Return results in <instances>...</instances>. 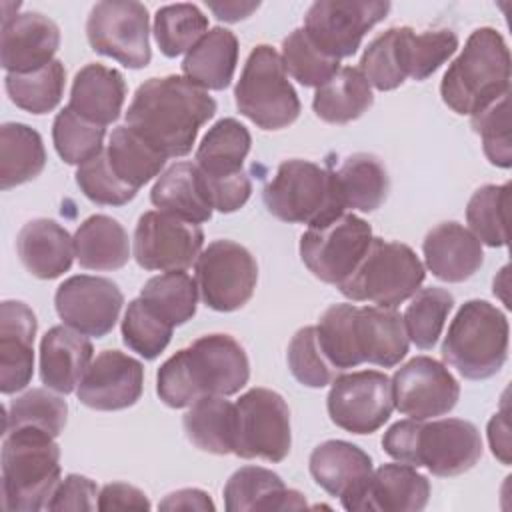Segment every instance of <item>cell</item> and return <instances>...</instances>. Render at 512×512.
I'll list each match as a JSON object with an SVG mask.
<instances>
[{"label":"cell","mask_w":512,"mask_h":512,"mask_svg":"<svg viewBox=\"0 0 512 512\" xmlns=\"http://www.w3.org/2000/svg\"><path fill=\"white\" fill-rule=\"evenodd\" d=\"M216 114V100L186 76L150 78L126 110V126L164 158L186 156L198 130Z\"/></svg>","instance_id":"6da1fadb"},{"label":"cell","mask_w":512,"mask_h":512,"mask_svg":"<svg viewBox=\"0 0 512 512\" xmlns=\"http://www.w3.org/2000/svg\"><path fill=\"white\" fill-rule=\"evenodd\" d=\"M250 378V362L230 334H206L172 354L156 374V394L170 408H188L204 396H232Z\"/></svg>","instance_id":"7a4b0ae2"},{"label":"cell","mask_w":512,"mask_h":512,"mask_svg":"<svg viewBox=\"0 0 512 512\" xmlns=\"http://www.w3.org/2000/svg\"><path fill=\"white\" fill-rule=\"evenodd\" d=\"M382 448L396 462L424 466L440 478L460 476L482 458L478 428L460 418L394 422L382 436Z\"/></svg>","instance_id":"3957f363"},{"label":"cell","mask_w":512,"mask_h":512,"mask_svg":"<svg viewBox=\"0 0 512 512\" xmlns=\"http://www.w3.org/2000/svg\"><path fill=\"white\" fill-rule=\"evenodd\" d=\"M510 88V50L502 34L490 26L474 30L460 56L448 66L440 94L456 114L474 116Z\"/></svg>","instance_id":"277c9868"},{"label":"cell","mask_w":512,"mask_h":512,"mask_svg":"<svg viewBox=\"0 0 512 512\" xmlns=\"http://www.w3.org/2000/svg\"><path fill=\"white\" fill-rule=\"evenodd\" d=\"M60 484V448L54 436L18 428L4 432L2 442V508L38 512L48 506Z\"/></svg>","instance_id":"5b68a950"},{"label":"cell","mask_w":512,"mask_h":512,"mask_svg":"<svg viewBox=\"0 0 512 512\" xmlns=\"http://www.w3.org/2000/svg\"><path fill=\"white\" fill-rule=\"evenodd\" d=\"M508 340L506 316L486 300H468L448 326L442 358L462 378L486 380L504 366Z\"/></svg>","instance_id":"8992f818"},{"label":"cell","mask_w":512,"mask_h":512,"mask_svg":"<svg viewBox=\"0 0 512 512\" xmlns=\"http://www.w3.org/2000/svg\"><path fill=\"white\" fill-rule=\"evenodd\" d=\"M272 216L288 224H322L344 214L334 170L316 162L292 158L278 166L262 190Z\"/></svg>","instance_id":"52a82bcc"},{"label":"cell","mask_w":512,"mask_h":512,"mask_svg":"<svg viewBox=\"0 0 512 512\" xmlns=\"http://www.w3.org/2000/svg\"><path fill=\"white\" fill-rule=\"evenodd\" d=\"M424 278V264L410 246L372 238L364 258L338 290L352 302L396 308L420 290Z\"/></svg>","instance_id":"ba28073f"},{"label":"cell","mask_w":512,"mask_h":512,"mask_svg":"<svg viewBox=\"0 0 512 512\" xmlns=\"http://www.w3.org/2000/svg\"><path fill=\"white\" fill-rule=\"evenodd\" d=\"M236 108L262 130H280L300 116V98L288 80L280 54L258 44L234 88Z\"/></svg>","instance_id":"9c48e42d"},{"label":"cell","mask_w":512,"mask_h":512,"mask_svg":"<svg viewBox=\"0 0 512 512\" xmlns=\"http://www.w3.org/2000/svg\"><path fill=\"white\" fill-rule=\"evenodd\" d=\"M372 228L356 214H340L328 222L308 226L300 236L304 266L326 284H342L364 258Z\"/></svg>","instance_id":"30bf717a"},{"label":"cell","mask_w":512,"mask_h":512,"mask_svg":"<svg viewBox=\"0 0 512 512\" xmlns=\"http://www.w3.org/2000/svg\"><path fill=\"white\" fill-rule=\"evenodd\" d=\"M236 406L234 454L252 460L282 462L292 446L286 400L268 388H250Z\"/></svg>","instance_id":"8fae6325"},{"label":"cell","mask_w":512,"mask_h":512,"mask_svg":"<svg viewBox=\"0 0 512 512\" xmlns=\"http://www.w3.org/2000/svg\"><path fill=\"white\" fill-rule=\"evenodd\" d=\"M86 36L94 52L138 70L150 64V20L144 4L134 0H104L92 6Z\"/></svg>","instance_id":"7c38bea8"},{"label":"cell","mask_w":512,"mask_h":512,"mask_svg":"<svg viewBox=\"0 0 512 512\" xmlns=\"http://www.w3.org/2000/svg\"><path fill=\"white\" fill-rule=\"evenodd\" d=\"M258 264L234 240L210 242L196 260V284L202 302L216 312H234L254 294Z\"/></svg>","instance_id":"4fadbf2b"},{"label":"cell","mask_w":512,"mask_h":512,"mask_svg":"<svg viewBox=\"0 0 512 512\" xmlns=\"http://www.w3.org/2000/svg\"><path fill=\"white\" fill-rule=\"evenodd\" d=\"M390 2L382 0H318L304 16V32L330 58L356 54L366 32L386 18Z\"/></svg>","instance_id":"5bb4252c"},{"label":"cell","mask_w":512,"mask_h":512,"mask_svg":"<svg viewBox=\"0 0 512 512\" xmlns=\"http://www.w3.org/2000/svg\"><path fill=\"white\" fill-rule=\"evenodd\" d=\"M326 408L330 420L352 434H372L394 410L392 380L378 370H358L332 380Z\"/></svg>","instance_id":"9a60e30c"},{"label":"cell","mask_w":512,"mask_h":512,"mask_svg":"<svg viewBox=\"0 0 512 512\" xmlns=\"http://www.w3.org/2000/svg\"><path fill=\"white\" fill-rule=\"evenodd\" d=\"M204 244L198 224L180 220L172 214L150 210L138 218L132 254L140 268L174 272L196 264Z\"/></svg>","instance_id":"2e32d148"},{"label":"cell","mask_w":512,"mask_h":512,"mask_svg":"<svg viewBox=\"0 0 512 512\" xmlns=\"http://www.w3.org/2000/svg\"><path fill=\"white\" fill-rule=\"evenodd\" d=\"M394 408L414 420L448 414L460 398V384L452 372L430 356H416L392 376Z\"/></svg>","instance_id":"e0dca14e"},{"label":"cell","mask_w":512,"mask_h":512,"mask_svg":"<svg viewBox=\"0 0 512 512\" xmlns=\"http://www.w3.org/2000/svg\"><path fill=\"white\" fill-rule=\"evenodd\" d=\"M122 304L124 296L118 284L102 276H70L54 294V306L60 320L68 328L94 338L112 332Z\"/></svg>","instance_id":"ac0fdd59"},{"label":"cell","mask_w":512,"mask_h":512,"mask_svg":"<svg viewBox=\"0 0 512 512\" xmlns=\"http://www.w3.org/2000/svg\"><path fill=\"white\" fill-rule=\"evenodd\" d=\"M142 388L144 366L140 360L120 350H102L86 368L76 396L92 410L112 412L134 406L142 396Z\"/></svg>","instance_id":"d6986e66"},{"label":"cell","mask_w":512,"mask_h":512,"mask_svg":"<svg viewBox=\"0 0 512 512\" xmlns=\"http://www.w3.org/2000/svg\"><path fill=\"white\" fill-rule=\"evenodd\" d=\"M308 466L322 490L340 498L344 510L356 512L374 472L372 458L362 448L346 440H326L312 450Z\"/></svg>","instance_id":"ffe728a7"},{"label":"cell","mask_w":512,"mask_h":512,"mask_svg":"<svg viewBox=\"0 0 512 512\" xmlns=\"http://www.w3.org/2000/svg\"><path fill=\"white\" fill-rule=\"evenodd\" d=\"M60 46V30L40 12H22L2 18L0 60L8 74L38 70L54 60Z\"/></svg>","instance_id":"44dd1931"},{"label":"cell","mask_w":512,"mask_h":512,"mask_svg":"<svg viewBox=\"0 0 512 512\" xmlns=\"http://www.w3.org/2000/svg\"><path fill=\"white\" fill-rule=\"evenodd\" d=\"M38 320L32 308L20 300L0 304V390L14 394L24 390L34 374V336Z\"/></svg>","instance_id":"7402d4cb"},{"label":"cell","mask_w":512,"mask_h":512,"mask_svg":"<svg viewBox=\"0 0 512 512\" xmlns=\"http://www.w3.org/2000/svg\"><path fill=\"white\" fill-rule=\"evenodd\" d=\"M426 268L442 282H464L472 278L482 262L480 240L458 222L436 224L422 242Z\"/></svg>","instance_id":"603a6c76"},{"label":"cell","mask_w":512,"mask_h":512,"mask_svg":"<svg viewBox=\"0 0 512 512\" xmlns=\"http://www.w3.org/2000/svg\"><path fill=\"white\" fill-rule=\"evenodd\" d=\"M430 500V480L414 466L382 464L372 472L356 512H418Z\"/></svg>","instance_id":"cb8c5ba5"},{"label":"cell","mask_w":512,"mask_h":512,"mask_svg":"<svg viewBox=\"0 0 512 512\" xmlns=\"http://www.w3.org/2000/svg\"><path fill=\"white\" fill-rule=\"evenodd\" d=\"M92 342L64 326H52L40 340V378L42 384L58 394L78 388L92 362Z\"/></svg>","instance_id":"d4e9b609"},{"label":"cell","mask_w":512,"mask_h":512,"mask_svg":"<svg viewBox=\"0 0 512 512\" xmlns=\"http://www.w3.org/2000/svg\"><path fill=\"white\" fill-rule=\"evenodd\" d=\"M16 250L24 268L42 280H52L68 272L76 256L74 238L50 218L26 222L18 232Z\"/></svg>","instance_id":"484cf974"},{"label":"cell","mask_w":512,"mask_h":512,"mask_svg":"<svg viewBox=\"0 0 512 512\" xmlns=\"http://www.w3.org/2000/svg\"><path fill=\"white\" fill-rule=\"evenodd\" d=\"M224 508L228 512L302 510L306 498L298 490L286 488L276 472L262 466H244L224 486Z\"/></svg>","instance_id":"4316f807"},{"label":"cell","mask_w":512,"mask_h":512,"mask_svg":"<svg viewBox=\"0 0 512 512\" xmlns=\"http://www.w3.org/2000/svg\"><path fill=\"white\" fill-rule=\"evenodd\" d=\"M126 100V82L116 68L92 62L74 76L68 106L82 118L108 126L118 120Z\"/></svg>","instance_id":"83f0119b"},{"label":"cell","mask_w":512,"mask_h":512,"mask_svg":"<svg viewBox=\"0 0 512 512\" xmlns=\"http://www.w3.org/2000/svg\"><path fill=\"white\" fill-rule=\"evenodd\" d=\"M354 330L362 362L392 368L400 364V360L408 352L410 338L406 332V324L394 308L358 306Z\"/></svg>","instance_id":"f1b7e54d"},{"label":"cell","mask_w":512,"mask_h":512,"mask_svg":"<svg viewBox=\"0 0 512 512\" xmlns=\"http://www.w3.org/2000/svg\"><path fill=\"white\" fill-rule=\"evenodd\" d=\"M152 204L180 220L202 224L212 218V204L206 196L200 170L192 162H176L166 168L150 190Z\"/></svg>","instance_id":"f546056e"},{"label":"cell","mask_w":512,"mask_h":512,"mask_svg":"<svg viewBox=\"0 0 512 512\" xmlns=\"http://www.w3.org/2000/svg\"><path fill=\"white\" fill-rule=\"evenodd\" d=\"M238 64V38L232 30L216 26L208 30L182 62L184 76L204 90H224Z\"/></svg>","instance_id":"4dcf8cb0"},{"label":"cell","mask_w":512,"mask_h":512,"mask_svg":"<svg viewBox=\"0 0 512 512\" xmlns=\"http://www.w3.org/2000/svg\"><path fill=\"white\" fill-rule=\"evenodd\" d=\"M456 48L458 36L448 28L416 32L410 26H394V52L404 80H426L456 52Z\"/></svg>","instance_id":"1f68e13d"},{"label":"cell","mask_w":512,"mask_h":512,"mask_svg":"<svg viewBox=\"0 0 512 512\" xmlns=\"http://www.w3.org/2000/svg\"><path fill=\"white\" fill-rule=\"evenodd\" d=\"M74 250L80 266L86 270H118L130 258V240L116 218L94 214L78 226Z\"/></svg>","instance_id":"d6a6232c"},{"label":"cell","mask_w":512,"mask_h":512,"mask_svg":"<svg viewBox=\"0 0 512 512\" xmlns=\"http://www.w3.org/2000/svg\"><path fill=\"white\" fill-rule=\"evenodd\" d=\"M186 438L204 452L230 454L236 440V406L226 396H204L182 418Z\"/></svg>","instance_id":"836d02e7"},{"label":"cell","mask_w":512,"mask_h":512,"mask_svg":"<svg viewBox=\"0 0 512 512\" xmlns=\"http://www.w3.org/2000/svg\"><path fill=\"white\" fill-rule=\"evenodd\" d=\"M374 104L372 86L360 68L344 66L326 84L316 88L312 108L328 124H348Z\"/></svg>","instance_id":"e575fe53"},{"label":"cell","mask_w":512,"mask_h":512,"mask_svg":"<svg viewBox=\"0 0 512 512\" xmlns=\"http://www.w3.org/2000/svg\"><path fill=\"white\" fill-rule=\"evenodd\" d=\"M334 176L344 208L374 212L384 204L390 190L384 164L368 152H356L344 158L338 170H334Z\"/></svg>","instance_id":"d590c367"},{"label":"cell","mask_w":512,"mask_h":512,"mask_svg":"<svg viewBox=\"0 0 512 512\" xmlns=\"http://www.w3.org/2000/svg\"><path fill=\"white\" fill-rule=\"evenodd\" d=\"M46 164L42 136L20 122L0 126V186L2 190L34 180Z\"/></svg>","instance_id":"8d00e7d4"},{"label":"cell","mask_w":512,"mask_h":512,"mask_svg":"<svg viewBox=\"0 0 512 512\" xmlns=\"http://www.w3.org/2000/svg\"><path fill=\"white\" fill-rule=\"evenodd\" d=\"M104 152L112 172L134 190L160 176L166 164V158L126 124L112 130Z\"/></svg>","instance_id":"74e56055"},{"label":"cell","mask_w":512,"mask_h":512,"mask_svg":"<svg viewBox=\"0 0 512 512\" xmlns=\"http://www.w3.org/2000/svg\"><path fill=\"white\" fill-rule=\"evenodd\" d=\"M250 144L252 136L242 122L236 118H222L204 134L196 150V166L206 176H230L242 172Z\"/></svg>","instance_id":"f35d334b"},{"label":"cell","mask_w":512,"mask_h":512,"mask_svg":"<svg viewBox=\"0 0 512 512\" xmlns=\"http://www.w3.org/2000/svg\"><path fill=\"white\" fill-rule=\"evenodd\" d=\"M64 84L66 70L64 64L56 58L38 70L6 74L4 78V88L12 104L30 114H46L54 110L62 100Z\"/></svg>","instance_id":"ab89813d"},{"label":"cell","mask_w":512,"mask_h":512,"mask_svg":"<svg viewBox=\"0 0 512 512\" xmlns=\"http://www.w3.org/2000/svg\"><path fill=\"white\" fill-rule=\"evenodd\" d=\"M140 298L172 326L186 324L198 306L196 278L184 270L164 272L150 278L140 290Z\"/></svg>","instance_id":"60d3db41"},{"label":"cell","mask_w":512,"mask_h":512,"mask_svg":"<svg viewBox=\"0 0 512 512\" xmlns=\"http://www.w3.org/2000/svg\"><path fill=\"white\" fill-rule=\"evenodd\" d=\"M208 32V18L196 4L180 2L156 10L154 38L160 52L168 58L188 54Z\"/></svg>","instance_id":"b9f144b4"},{"label":"cell","mask_w":512,"mask_h":512,"mask_svg":"<svg viewBox=\"0 0 512 512\" xmlns=\"http://www.w3.org/2000/svg\"><path fill=\"white\" fill-rule=\"evenodd\" d=\"M508 204H510V184H486L480 186L468 200L466 222L470 232L480 240V244L500 248L508 244Z\"/></svg>","instance_id":"7bdbcfd3"},{"label":"cell","mask_w":512,"mask_h":512,"mask_svg":"<svg viewBox=\"0 0 512 512\" xmlns=\"http://www.w3.org/2000/svg\"><path fill=\"white\" fill-rule=\"evenodd\" d=\"M68 420V404L50 388H32L10 402L4 416V432L18 428L42 430L50 436H60Z\"/></svg>","instance_id":"ee69618b"},{"label":"cell","mask_w":512,"mask_h":512,"mask_svg":"<svg viewBox=\"0 0 512 512\" xmlns=\"http://www.w3.org/2000/svg\"><path fill=\"white\" fill-rule=\"evenodd\" d=\"M454 306V296L444 288H420L404 312V324L408 338L422 350L434 348L438 342L446 318Z\"/></svg>","instance_id":"f6af8a7d"},{"label":"cell","mask_w":512,"mask_h":512,"mask_svg":"<svg viewBox=\"0 0 512 512\" xmlns=\"http://www.w3.org/2000/svg\"><path fill=\"white\" fill-rule=\"evenodd\" d=\"M356 308L354 304H334L324 310L316 326L318 342L338 372L362 364L354 330Z\"/></svg>","instance_id":"bcb514c9"},{"label":"cell","mask_w":512,"mask_h":512,"mask_svg":"<svg viewBox=\"0 0 512 512\" xmlns=\"http://www.w3.org/2000/svg\"><path fill=\"white\" fill-rule=\"evenodd\" d=\"M106 128L78 116L70 106L62 108L52 124V140L58 156L72 166H80L102 152Z\"/></svg>","instance_id":"7dc6e473"},{"label":"cell","mask_w":512,"mask_h":512,"mask_svg":"<svg viewBox=\"0 0 512 512\" xmlns=\"http://www.w3.org/2000/svg\"><path fill=\"white\" fill-rule=\"evenodd\" d=\"M282 62L286 72L308 88H320L326 84L338 70L340 60L326 56L322 50L314 46V42L306 36L304 28L292 30L282 40Z\"/></svg>","instance_id":"c3c4849f"},{"label":"cell","mask_w":512,"mask_h":512,"mask_svg":"<svg viewBox=\"0 0 512 512\" xmlns=\"http://www.w3.org/2000/svg\"><path fill=\"white\" fill-rule=\"evenodd\" d=\"M174 326L160 318L142 298L128 304L122 318L124 344L144 360L158 358L172 338Z\"/></svg>","instance_id":"681fc988"},{"label":"cell","mask_w":512,"mask_h":512,"mask_svg":"<svg viewBox=\"0 0 512 512\" xmlns=\"http://www.w3.org/2000/svg\"><path fill=\"white\" fill-rule=\"evenodd\" d=\"M286 360L292 376L308 388L328 386L338 376L318 342L316 326H304L292 336Z\"/></svg>","instance_id":"f907efd6"},{"label":"cell","mask_w":512,"mask_h":512,"mask_svg":"<svg viewBox=\"0 0 512 512\" xmlns=\"http://www.w3.org/2000/svg\"><path fill=\"white\" fill-rule=\"evenodd\" d=\"M508 96L490 104L488 108L476 112L470 120L474 132L482 138V148L490 164L498 168L512 166V144H510V110Z\"/></svg>","instance_id":"816d5d0a"},{"label":"cell","mask_w":512,"mask_h":512,"mask_svg":"<svg viewBox=\"0 0 512 512\" xmlns=\"http://www.w3.org/2000/svg\"><path fill=\"white\" fill-rule=\"evenodd\" d=\"M76 184L88 200L102 206H124L138 192L112 172L104 150L78 166Z\"/></svg>","instance_id":"f5cc1de1"},{"label":"cell","mask_w":512,"mask_h":512,"mask_svg":"<svg viewBox=\"0 0 512 512\" xmlns=\"http://www.w3.org/2000/svg\"><path fill=\"white\" fill-rule=\"evenodd\" d=\"M200 176L212 208L222 214L240 210L250 198L252 182L244 170L230 176H206L204 172H200Z\"/></svg>","instance_id":"db71d44e"},{"label":"cell","mask_w":512,"mask_h":512,"mask_svg":"<svg viewBox=\"0 0 512 512\" xmlns=\"http://www.w3.org/2000/svg\"><path fill=\"white\" fill-rule=\"evenodd\" d=\"M98 486L94 480L82 474H68L54 490L46 510H96Z\"/></svg>","instance_id":"11a10c76"},{"label":"cell","mask_w":512,"mask_h":512,"mask_svg":"<svg viewBox=\"0 0 512 512\" xmlns=\"http://www.w3.org/2000/svg\"><path fill=\"white\" fill-rule=\"evenodd\" d=\"M98 510H150V500L132 484L110 482L98 494Z\"/></svg>","instance_id":"9f6ffc18"},{"label":"cell","mask_w":512,"mask_h":512,"mask_svg":"<svg viewBox=\"0 0 512 512\" xmlns=\"http://www.w3.org/2000/svg\"><path fill=\"white\" fill-rule=\"evenodd\" d=\"M160 510H214V502L210 500V494L200 488H182L176 492H170L160 504Z\"/></svg>","instance_id":"6f0895ef"},{"label":"cell","mask_w":512,"mask_h":512,"mask_svg":"<svg viewBox=\"0 0 512 512\" xmlns=\"http://www.w3.org/2000/svg\"><path fill=\"white\" fill-rule=\"evenodd\" d=\"M488 440H490L492 454L502 464H510V438H508V422L504 412L494 414L492 420L488 422Z\"/></svg>","instance_id":"680465c9"},{"label":"cell","mask_w":512,"mask_h":512,"mask_svg":"<svg viewBox=\"0 0 512 512\" xmlns=\"http://www.w3.org/2000/svg\"><path fill=\"white\" fill-rule=\"evenodd\" d=\"M212 14L224 22H238L248 18L260 4L258 2H206Z\"/></svg>","instance_id":"91938a15"}]
</instances>
